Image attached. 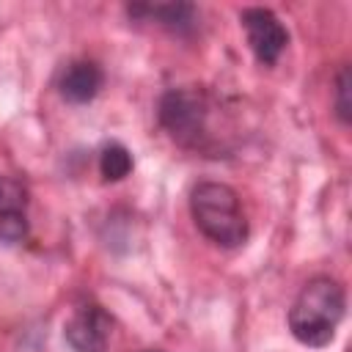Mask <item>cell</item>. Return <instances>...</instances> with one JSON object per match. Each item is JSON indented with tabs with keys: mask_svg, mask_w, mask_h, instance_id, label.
<instances>
[{
	"mask_svg": "<svg viewBox=\"0 0 352 352\" xmlns=\"http://www.w3.org/2000/svg\"><path fill=\"white\" fill-rule=\"evenodd\" d=\"M346 311L344 286L330 275L311 278L289 308V330L302 346L322 349L336 338Z\"/></svg>",
	"mask_w": 352,
	"mask_h": 352,
	"instance_id": "6da1fadb",
	"label": "cell"
},
{
	"mask_svg": "<svg viewBox=\"0 0 352 352\" xmlns=\"http://www.w3.org/2000/svg\"><path fill=\"white\" fill-rule=\"evenodd\" d=\"M190 214L198 231L220 248H239L248 239V217L239 195L223 182L195 184L190 192Z\"/></svg>",
	"mask_w": 352,
	"mask_h": 352,
	"instance_id": "7a4b0ae2",
	"label": "cell"
},
{
	"mask_svg": "<svg viewBox=\"0 0 352 352\" xmlns=\"http://www.w3.org/2000/svg\"><path fill=\"white\" fill-rule=\"evenodd\" d=\"M209 96L195 88V85H184V88H170L160 96L157 104V116L162 129L187 148H198L206 140V121H209Z\"/></svg>",
	"mask_w": 352,
	"mask_h": 352,
	"instance_id": "3957f363",
	"label": "cell"
},
{
	"mask_svg": "<svg viewBox=\"0 0 352 352\" xmlns=\"http://www.w3.org/2000/svg\"><path fill=\"white\" fill-rule=\"evenodd\" d=\"M248 33V44L261 66H275L289 44V30L270 8H245L239 14Z\"/></svg>",
	"mask_w": 352,
	"mask_h": 352,
	"instance_id": "277c9868",
	"label": "cell"
},
{
	"mask_svg": "<svg viewBox=\"0 0 352 352\" xmlns=\"http://www.w3.org/2000/svg\"><path fill=\"white\" fill-rule=\"evenodd\" d=\"M110 336H113V319L96 302L77 308L63 327V338L74 352H107Z\"/></svg>",
	"mask_w": 352,
	"mask_h": 352,
	"instance_id": "5b68a950",
	"label": "cell"
},
{
	"mask_svg": "<svg viewBox=\"0 0 352 352\" xmlns=\"http://www.w3.org/2000/svg\"><path fill=\"white\" fill-rule=\"evenodd\" d=\"M104 85V72L94 60H72L58 80V91L72 104H88Z\"/></svg>",
	"mask_w": 352,
	"mask_h": 352,
	"instance_id": "8992f818",
	"label": "cell"
},
{
	"mask_svg": "<svg viewBox=\"0 0 352 352\" xmlns=\"http://www.w3.org/2000/svg\"><path fill=\"white\" fill-rule=\"evenodd\" d=\"M132 16H146L154 19L157 25H162L170 33L187 36L195 30L198 25V8L190 3H165V6H129Z\"/></svg>",
	"mask_w": 352,
	"mask_h": 352,
	"instance_id": "52a82bcc",
	"label": "cell"
},
{
	"mask_svg": "<svg viewBox=\"0 0 352 352\" xmlns=\"http://www.w3.org/2000/svg\"><path fill=\"white\" fill-rule=\"evenodd\" d=\"M99 170L104 176V182H121L132 173V154L126 146L121 143H110L102 148L99 154Z\"/></svg>",
	"mask_w": 352,
	"mask_h": 352,
	"instance_id": "ba28073f",
	"label": "cell"
},
{
	"mask_svg": "<svg viewBox=\"0 0 352 352\" xmlns=\"http://www.w3.org/2000/svg\"><path fill=\"white\" fill-rule=\"evenodd\" d=\"M14 212H28V187L14 176L0 173V214Z\"/></svg>",
	"mask_w": 352,
	"mask_h": 352,
	"instance_id": "9c48e42d",
	"label": "cell"
},
{
	"mask_svg": "<svg viewBox=\"0 0 352 352\" xmlns=\"http://www.w3.org/2000/svg\"><path fill=\"white\" fill-rule=\"evenodd\" d=\"M30 234V220L28 212H14V214H0V239L6 245H19Z\"/></svg>",
	"mask_w": 352,
	"mask_h": 352,
	"instance_id": "30bf717a",
	"label": "cell"
},
{
	"mask_svg": "<svg viewBox=\"0 0 352 352\" xmlns=\"http://www.w3.org/2000/svg\"><path fill=\"white\" fill-rule=\"evenodd\" d=\"M336 116L341 124L352 121V102H349V66H341L336 77Z\"/></svg>",
	"mask_w": 352,
	"mask_h": 352,
	"instance_id": "8fae6325",
	"label": "cell"
},
{
	"mask_svg": "<svg viewBox=\"0 0 352 352\" xmlns=\"http://www.w3.org/2000/svg\"><path fill=\"white\" fill-rule=\"evenodd\" d=\"M146 352H162V349H146Z\"/></svg>",
	"mask_w": 352,
	"mask_h": 352,
	"instance_id": "7c38bea8",
	"label": "cell"
}]
</instances>
